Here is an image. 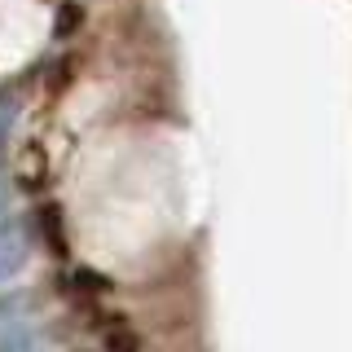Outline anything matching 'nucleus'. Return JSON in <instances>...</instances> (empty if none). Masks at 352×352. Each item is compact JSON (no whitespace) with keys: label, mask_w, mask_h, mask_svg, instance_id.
<instances>
[{"label":"nucleus","mask_w":352,"mask_h":352,"mask_svg":"<svg viewBox=\"0 0 352 352\" xmlns=\"http://www.w3.org/2000/svg\"><path fill=\"white\" fill-rule=\"evenodd\" d=\"M84 27V5H62L58 9V36L66 40L71 31H80Z\"/></svg>","instance_id":"7ed1b4c3"},{"label":"nucleus","mask_w":352,"mask_h":352,"mask_svg":"<svg viewBox=\"0 0 352 352\" xmlns=\"http://www.w3.org/2000/svg\"><path fill=\"white\" fill-rule=\"evenodd\" d=\"M106 352H141V335L124 322H115L106 330Z\"/></svg>","instance_id":"f03ea898"},{"label":"nucleus","mask_w":352,"mask_h":352,"mask_svg":"<svg viewBox=\"0 0 352 352\" xmlns=\"http://www.w3.org/2000/svg\"><path fill=\"white\" fill-rule=\"evenodd\" d=\"M36 220H40V234H44V242H49V251H53V256H62V260H66V229H62V207H58V203H44Z\"/></svg>","instance_id":"f257e3e1"}]
</instances>
